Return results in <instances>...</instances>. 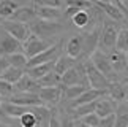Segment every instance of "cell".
<instances>
[{
    "instance_id": "obj_33",
    "label": "cell",
    "mask_w": 128,
    "mask_h": 127,
    "mask_svg": "<svg viewBox=\"0 0 128 127\" xmlns=\"http://www.w3.org/2000/svg\"><path fill=\"white\" fill-rule=\"evenodd\" d=\"M81 121V124H84V125H88V127H98V124H100V118L95 114V113H92V114H87L84 116Z\"/></svg>"
},
{
    "instance_id": "obj_10",
    "label": "cell",
    "mask_w": 128,
    "mask_h": 127,
    "mask_svg": "<svg viewBox=\"0 0 128 127\" xmlns=\"http://www.w3.org/2000/svg\"><path fill=\"white\" fill-rule=\"evenodd\" d=\"M103 95H108V91H100V89H87L86 92H82V94L78 97V99H74L71 102L70 108H76V106L79 105H86V103H92V102H95L96 99H100V97Z\"/></svg>"
},
{
    "instance_id": "obj_2",
    "label": "cell",
    "mask_w": 128,
    "mask_h": 127,
    "mask_svg": "<svg viewBox=\"0 0 128 127\" xmlns=\"http://www.w3.org/2000/svg\"><path fill=\"white\" fill-rule=\"evenodd\" d=\"M84 68H86V76H87V83L92 89H100V91H108L111 81L103 75L100 70H96V67L92 64L90 59H87L84 62Z\"/></svg>"
},
{
    "instance_id": "obj_15",
    "label": "cell",
    "mask_w": 128,
    "mask_h": 127,
    "mask_svg": "<svg viewBox=\"0 0 128 127\" xmlns=\"http://www.w3.org/2000/svg\"><path fill=\"white\" fill-rule=\"evenodd\" d=\"M41 87L38 86V83L35 80H32L28 75L24 73V76L19 80L16 84H14V92H30V94H36L40 92Z\"/></svg>"
},
{
    "instance_id": "obj_41",
    "label": "cell",
    "mask_w": 128,
    "mask_h": 127,
    "mask_svg": "<svg viewBox=\"0 0 128 127\" xmlns=\"http://www.w3.org/2000/svg\"><path fill=\"white\" fill-rule=\"evenodd\" d=\"M92 3H95V2H108V0H90Z\"/></svg>"
},
{
    "instance_id": "obj_30",
    "label": "cell",
    "mask_w": 128,
    "mask_h": 127,
    "mask_svg": "<svg viewBox=\"0 0 128 127\" xmlns=\"http://www.w3.org/2000/svg\"><path fill=\"white\" fill-rule=\"evenodd\" d=\"M19 122H21V127H36L40 124L38 119H36V116H35V113L32 111V108L19 118Z\"/></svg>"
},
{
    "instance_id": "obj_21",
    "label": "cell",
    "mask_w": 128,
    "mask_h": 127,
    "mask_svg": "<svg viewBox=\"0 0 128 127\" xmlns=\"http://www.w3.org/2000/svg\"><path fill=\"white\" fill-rule=\"evenodd\" d=\"M76 65V60L74 59H71L70 56H60V57H57L56 59V64H54V72L57 73V75H63L65 72H68L70 68H73Z\"/></svg>"
},
{
    "instance_id": "obj_12",
    "label": "cell",
    "mask_w": 128,
    "mask_h": 127,
    "mask_svg": "<svg viewBox=\"0 0 128 127\" xmlns=\"http://www.w3.org/2000/svg\"><path fill=\"white\" fill-rule=\"evenodd\" d=\"M114 100H111L108 95H103L95 100V114L100 119L106 118L109 114H114Z\"/></svg>"
},
{
    "instance_id": "obj_38",
    "label": "cell",
    "mask_w": 128,
    "mask_h": 127,
    "mask_svg": "<svg viewBox=\"0 0 128 127\" xmlns=\"http://www.w3.org/2000/svg\"><path fill=\"white\" fill-rule=\"evenodd\" d=\"M10 67V64H8V59L6 57H0V75L6 70V68Z\"/></svg>"
},
{
    "instance_id": "obj_39",
    "label": "cell",
    "mask_w": 128,
    "mask_h": 127,
    "mask_svg": "<svg viewBox=\"0 0 128 127\" xmlns=\"http://www.w3.org/2000/svg\"><path fill=\"white\" fill-rule=\"evenodd\" d=\"M78 11H81V10L73 8V7H66V11H65V13H66V18H70V19H71V18L74 16V14H76Z\"/></svg>"
},
{
    "instance_id": "obj_8",
    "label": "cell",
    "mask_w": 128,
    "mask_h": 127,
    "mask_svg": "<svg viewBox=\"0 0 128 127\" xmlns=\"http://www.w3.org/2000/svg\"><path fill=\"white\" fill-rule=\"evenodd\" d=\"M8 102H11L14 105H19V106H27V108H32V106H44V103L41 102L40 97L36 94H30V92H14L8 99Z\"/></svg>"
},
{
    "instance_id": "obj_23",
    "label": "cell",
    "mask_w": 128,
    "mask_h": 127,
    "mask_svg": "<svg viewBox=\"0 0 128 127\" xmlns=\"http://www.w3.org/2000/svg\"><path fill=\"white\" fill-rule=\"evenodd\" d=\"M36 83H38L40 87H58V86H62V76L57 75V73L52 70L51 73H48L46 76L36 80Z\"/></svg>"
},
{
    "instance_id": "obj_5",
    "label": "cell",
    "mask_w": 128,
    "mask_h": 127,
    "mask_svg": "<svg viewBox=\"0 0 128 127\" xmlns=\"http://www.w3.org/2000/svg\"><path fill=\"white\" fill-rule=\"evenodd\" d=\"M51 46V43L41 40V38H38L36 35H33L30 33V37L26 40V43L22 45V52L26 54L27 59H32V57L38 56L40 52H43L44 49H48V48Z\"/></svg>"
},
{
    "instance_id": "obj_34",
    "label": "cell",
    "mask_w": 128,
    "mask_h": 127,
    "mask_svg": "<svg viewBox=\"0 0 128 127\" xmlns=\"http://www.w3.org/2000/svg\"><path fill=\"white\" fill-rule=\"evenodd\" d=\"M36 7H51V8H60L62 0H33Z\"/></svg>"
},
{
    "instance_id": "obj_9",
    "label": "cell",
    "mask_w": 128,
    "mask_h": 127,
    "mask_svg": "<svg viewBox=\"0 0 128 127\" xmlns=\"http://www.w3.org/2000/svg\"><path fill=\"white\" fill-rule=\"evenodd\" d=\"M21 51H22V43L18 41L16 38H13L11 35L5 33L0 38V57H8V56L21 52Z\"/></svg>"
},
{
    "instance_id": "obj_3",
    "label": "cell",
    "mask_w": 128,
    "mask_h": 127,
    "mask_svg": "<svg viewBox=\"0 0 128 127\" xmlns=\"http://www.w3.org/2000/svg\"><path fill=\"white\" fill-rule=\"evenodd\" d=\"M30 32L33 35H36L38 38H48V37H52L60 30V24L58 22H52V21H43V19H33L30 22Z\"/></svg>"
},
{
    "instance_id": "obj_43",
    "label": "cell",
    "mask_w": 128,
    "mask_h": 127,
    "mask_svg": "<svg viewBox=\"0 0 128 127\" xmlns=\"http://www.w3.org/2000/svg\"><path fill=\"white\" fill-rule=\"evenodd\" d=\"M122 3H124V5H125V3H128V0H122Z\"/></svg>"
},
{
    "instance_id": "obj_4",
    "label": "cell",
    "mask_w": 128,
    "mask_h": 127,
    "mask_svg": "<svg viewBox=\"0 0 128 127\" xmlns=\"http://www.w3.org/2000/svg\"><path fill=\"white\" fill-rule=\"evenodd\" d=\"M90 60H92L93 65L96 67V70H100V72H101L103 75H104L111 83L117 81V73L114 72V68H112L111 62H109V57H108L106 52H103V51H98V49H96V51L90 56Z\"/></svg>"
},
{
    "instance_id": "obj_13",
    "label": "cell",
    "mask_w": 128,
    "mask_h": 127,
    "mask_svg": "<svg viewBox=\"0 0 128 127\" xmlns=\"http://www.w3.org/2000/svg\"><path fill=\"white\" fill-rule=\"evenodd\" d=\"M62 94H63V86H58V87H41L40 92H38V97H40L41 102L46 105V103H57V102H60Z\"/></svg>"
},
{
    "instance_id": "obj_31",
    "label": "cell",
    "mask_w": 128,
    "mask_h": 127,
    "mask_svg": "<svg viewBox=\"0 0 128 127\" xmlns=\"http://www.w3.org/2000/svg\"><path fill=\"white\" fill-rule=\"evenodd\" d=\"M66 7H73L78 10H90L93 8V3L90 0H66Z\"/></svg>"
},
{
    "instance_id": "obj_27",
    "label": "cell",
    "mask_w": 128,
    "mask_h": 127,
    "mask_svg": "<svg viewBox=\"0 0 128 127\" xmlns=\"http://www.w3.org/2000/svg\"><path fill=\"white\" fill-rule=\"evenodd\" d=\"M88 89L87 86H82V84H78V86H70V87H65L63 86V94H62V97L63 99H66V100H74V99H78L82 92H86Z\"/></svg>"
},
{
    "instance_id": "obj_7",
    "label": "cell",
    "mask_w": 128,
    "mask_h": 127,
    "mask_svg": "<svg viewBox=\"0 0 128 127\" xmlns=\"http://www.w3.org/2000/svg\"><path fill=\"white\" fill-rule=\"evenodd\" d=\"M58 51H60V41L57 43H52L48 49H44L43 52H40L38 56L28 59L27 62V68H32V67H36V65H41V64H48V62H54L58 56ZM26 68V70H27Z\"/></svg>"
},
{
    "instance_id": "obj_14",
    "label": "cell",
    "mask_w": 128,
    "mask_h": 127,
    "mask_svg": "<svg viewBox=\"0 0 128 127\" xmlns=\"http://www.w3.org/2000/svg\"><path fill=\"white\" fill-rule=\"evenodd\" d=\"M108 95L114 102H124L128 95V83H120V81L111 83L108 87Z\"/></svg>"
},
{
    "instance_id": "obj_44",
    "label": "cell",
    "mask_w": 128,
    "mask_h": 127,
    "mask_svg": "<svg viewBox=\"0 0 128 127\" xmlns=\"http://www.w3.org/2000/svg\"><path fill=\"white\" fill-rule=\"evenodd\" d=\"M79 127H88V125H84V124H81V125H79Z\"/></svg>"
},
{
    "instance_id": "obj_42",
    "label": "cell",
    "mask_w": 128,
    "mask_h": 127,
    "mask_svg": "<svg viewBox=\"0 0 128 127\" xmlns=\"http://www.w3.org/2000/svg\"><path fill=\"white\" fill-rule=\"evenodd\" d=\"M0 127H11V125H8V124H3V122H0Z\"/></svg>"
},
{
    "instance_id": "obj_46",
    "label": "cell",
    "mask_w": 128,
    "mask_h": 127,
    "mask_svg": "<svg viewBox=\"0 0 128 127\" xmlns=\"http://www.w3.org/2000/svg\"><path fill=\"white\" fill-rule=\"evenodd\" d=\"M0 21H2V18H0Z\"/></svg>"
},
{
    "instance_id": "obj_20",
    "label": "cell",
    "mask_w": 128,
    "mask_h": 127,
    "mask_svg": "<svg viewBox=\"0 0 128 127\" xmlns=\"http://www.w3.org/2000/svg\"><path fill=\"white\" fill-rule=\"evenodd\" d=\"M36 18L43 19V21H52L56 22L60 18V10L58 8H51V7H36L35 8Z\"/></svg>"
},
{
    "instance_id": "obj_47",
    "label": "cell",
    "mask_w": 128,
    "mask_h": 127,
    "mask_svg": "<svg viewBox=\"0 0 128 127\" xmlns=\"http://www.w3.org/2000/svg\"><path fill=\"white\" fill-rule=\"evenodd\" d=\"M126 83H128V80H126Z\"/></svg>"
},
{
    "instance_id": "obj_36",
    "label": "cell",
    "mask_w": 128,
    "mask_h": 127,
    "mask_svg": "<svg viewBox=\"0 0 128 127\" xmlns=\"http://www.w3.org/2000/svg\"><path fill=\"white\" fill-rule=\"evenodd\" d=\"M114 122H116V113L106 116V118H103V119H100L98 127H114Z\"/></svg>"
},
{
    "instance_id": "obj_32",
    "label": "cell",
    "mask_w": 128,
    "mask_h": 127,
    "mask_svg": "<svg viewBox=\"0 0 128 127\" xmlns=\"http://www.w3.org/2000/svg\"><path fill=\"white\" fill-rule=\"evenodd\" d=\"M14 94V86L13 84H10V83L6 81H3V80H0V97H11Z\"/></svg>"
},
{
    "instance_id": "obj_28",
    "label": "cell",
    "mask_w": 128,
    "mask_h": 127,
    "mask_svg": "<svg viewBox=\"0 0 128 127\" xmlns=\"http://www.w3.org/2000/svg\"><path fill=\"white\" fill-rule=\"evenodd\" d=\"M6 59H8V64H10L11 67L19 68V70H24V72H26L28 59L26 57V54H24V52H16V54H11V56H8Z\"/></svg>"
},
{
    "instance_id": "obj_24",
    "label": "cell",
    "mask_w": 128,
    "mask_h": 127,
    "mask_svg": "<svg viewBox=\"0 0 128 127\" xmlns=\"http://www.w3.org/2000/svg\"><path fill=\"white\" fill-rule=\"evenodd\" d=\"M24 70H19V68H14V67H11L10 65L6 70H5L2 75H0V80H3V81H6V83H10V84H16V83L21 80V78L24 76Z\"/></svg>"
},
{
    "instance_id": "obj_1",
    "label": "cell",
    "mask_w": 128,
    "mask_h": 127,
    "mask_svg": "<svg viewBox=\"0 0 128 127\" xmlns=\"http://www.w3.org/2000/svg\"><path fill=\"white\" fill-rule=\"evenodd\" d=\"M117 22L112 19H103V26L100 32V46L104 51H112L116 49V41H117Z\"/></svg>"
},
{
    "instance_id": "obj_45",
    "label": "cell",
    "mask_w": 128,
    "mask_h": 127,
    "mask_svg": "<svg viewBox=\"0 0 128 127\" xmlns=\"http://www.w3.org/2000/svg\"><path fill=\"white\" fill-rule=\"evenodd\" d=\"M125 8H126V10H128V3H125Z\"/></svg>"
},
{
    "instance_id": "obj_16",
    "label": "cell",
    "mask_w": 128,
    "mask_h": 127,
    "mask_svg": "<svg viewBox=\"0 0 128 127\" xmlns=\"http://www.w3.org/2000/svg\"><path fill=\"white\" fill-rule=\"evenodd\" d=\"M108 57H109V62H111V65H112V68H114V72L117 73V75L122 73V72H126L128 73L125 52H120V51H117V49H112V51H109Z\"/></svg>"
},
{
    "instance_id": "obj_35",
    "label": "cell",
    "mask_w": 128,
    "mask_h": 127,
    "mask_svg": "<svg viewBox=\"0 0 128 127\" xmlns=\"http://www.w3.org/2000/svg\"><path fill=\"white\" fill-rule=\"evenodd\" d=\"M114 127H128V113L116 114V122Z\"/></svg>"
},
{
    "instance_id": "obj_17",
    "label": "cell",
    "mask_w": 128,
    "mask_h": 127,
    "mask_svg": "<svg viewBox=\"0 0 128 127\" xmlns=\"http://www.w3.org/2000/svg\"><path fill=\"white\" fill-rule=\"evenodd\" d=\"M33 19H36L35 8L19 7L16 11H14V14L11 16V19H8V21H16V22H22V24H30Z\"/></svg>"
},
{
    "instance_id": "obj_29",
    "label": "cell",
    "mask_w": 128,
    "mask_h": 127,
    "mask_svg": "<svg viewBox=\"0 0 128 127\" xmlns=\"http://www.w3.org/2000/svg\"><path fill=\"white\" fill-rule=\"evenodd\" d=\"M116 49L120 51V52L128 51V29H119L117 41H116Z\"/></svg>"
},
{
    "instance_id": "obj_25",
    "label": "cell",
    "mask_w": 128,
    "mask_h": 127,
    "mask_svg": "<svg viewBox=\"0 0 128 127\" xmlns=\"http://www.w3.org/2000/svg\"><path fill=\"white\" fill-rule=\"evenodd\" d=\"M19 7L16 3V0H0V18L2 19H11V16L14 14Z\"/></svg>"
},
{
    "instance_id": "obj_22",
    "label": "cell",
    "mask_w": 128,
    "mask_h": 127,
    "mask_svg": "<svg viewBox=\"0 0 128 127\" xmlns=\"http://www.w3.org/2000/svg\"><path fill=\"white\" fill-rule=\"evenodd\" d=\"M2 108H3V114L6 116V118H21L24 113H27V111L30 110V108H27V106L14 105L11 102H3Z\"/></svg>"
},
{
    "instance_id": "obj_6",
    "label": "cell",
    "mask_w": 128,
    "mask_h": 127,
    "mask_svg": "<svg viewBox=\"0 0 128 127\" xmlns=\"http://www.w3.org/2000/svg\"><path fill=\"white\" fill-rule=\"evenodd\" d=\"M3 30L5 33H8L13 38H16L18 41H21L22 45L26 43V40L32 33L30 29H28V24H22V22H16V21H5Z\"/></svg>"
},
{
    "instance_id": "obj_18",
    "label": "cell",
    "mask_w": 128,
    "mask_h": 127,
    "mask_svg": "<svg viewBox=\"0 0 128 127\" xmlns=\"http://www.w3.org/2000/svg\"><path fill=\"white\" fill-rule=\"evenodd\" d=\"M65 52L66 56H70L71 59L78 60L79 57L82 56V37H71L66 43V48H65Z\"/></svg>"
},
{
    "instance_id": "obj_11",
    "label": "cell",
    "mask_w": 128,
    "mask_h": 127,
    "mask_svg": "<svg viewBox=\"0 0 128 127\" xmlns=\"http://www.w3.org/2000/svg\"><path fill=\"white\" fill-rule=\"evenodd\" d=\"M93 5H95L101 13H104L108 19H112V21H116V22L124 21V18H125L124 11H122L120 8H117L116 5H112L109 2H95Z\"/></svg>"
},
{
    "instance_id": "obj_37",
    "label": "cell",
    "mask_w": 128,
    "mask_h": 127,
    "mask_svg": "<svg viewBox=\"0 0 128 127\" xmlns=\"http://www.w3.org/2000/svg\"><path fill=\"white\" fill-rule=\"evenodd\" d=\"M48 127H62L60 121H58V119L56 118V114H51V119H49V124H48Z\"/></svg>"
},
{
    "instance_id": "obj_19",
    "label": "cell",
    "mask_w": 128,
    "mask_h": 127,
    "mask_svg": "<svg viewBox=\"0 0 128 127\" xmlns=\"http://www.w3.org/2000/svg\"><path fill=\"white\" fill-rule=\"evenodd\" d=\"M54 64H56V60H54V62H48V64H41V65L32 67V68H27V70H26V75H28L32 80L36 81V80L46 76L48 73H51L54 70Z\"/></svg>"
},
{
    "instance_id": "obj_40",
    "label": "cell",
    "mask_w": 128,
    "mask_h": 127,
    "mask_svg": "<svg viewBox=\"0 0 128 127\" xmlns=\"http://www.w3.org/2000/svg\"><path fill=\"white\" fill-rule=\"evenodd\" d=\"M2 105H3V102H2V97H0V116H5V114H3V108H2Z\"/></svg>"
},
{
    "instance_id": "obj_26",
    "label": "cell",
    "mask_w": 128,
    "mask_h": 127,
    "mask_svg": "<svg viewBox=\"0 0 128 127\" xmlns=\"http://www.w3.org/2000/svg\"><path fill=\"white\" fill-rule=\"evenodd\" d=\"M73 24L78 27V29H86L88 24L92 21V16H90V11L88 10H81V11H78L74 16L71 18Z\"/></svg>"
}]
</instances>
